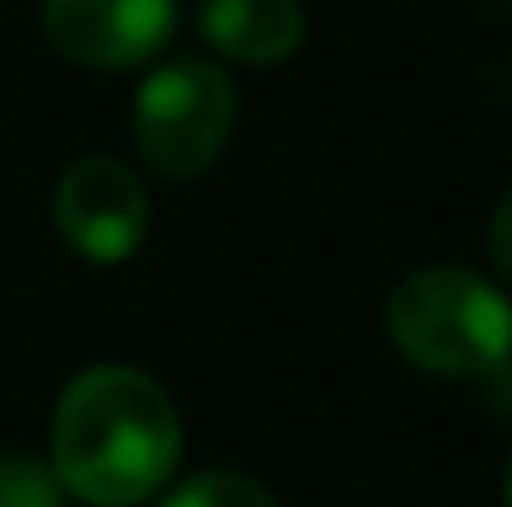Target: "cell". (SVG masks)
Returning <instances> with one entry per match:
<instances>
[{
	"mask_svg": "<svg viewBox=\"0 0 512 507\" xmlns=\"http://www.w3.org/2000/svg\"><path fill=\"white\" fill-rule=\"evenodd\" d=\"M50 443L65 493L90 507H135L170 483L179 413L150 373L100 363L60 393Z\"/></svg>",
	"mask_w": 512,
	"mask_h": 507,
	"instance_id": "1",
	"label": "cell"
},
{
	"mask_svg": "<svg viewBox=\"0 0 512 507\" xmlns=\"http://www.w3.org/2000/svg\"><path fill=\"white\" fill-rule=\"evenodd\" d=\"M383 329L413 368L443 378H488L512 358L508 294L458 264H433L398 279L383 304Z\"/></svg>",
	"mask_w": 512,
	"mask_h": 507,
	"instance_id": "2",
	"label": "cell"
},
{
	"mask_svg": "<svg viewBox=\"0 0 512 507\" xmlns=\"http://www.w3.org/2000/svg\"><path fill=\"white\" fill-rule=\"evenodd\" d=\"M239 90L209 60H174L135 95V145L150 169L194 179L214 165L234 135Z\"/></svg>",
	"mask_w": 512,
	"mask_h": 507,
	"instance_id": "3",
	"label": "cell"
},
{
	"mask_svg": "<svg viewBox=\"0 0 512 507\" xmlns=\"http://www.w3.org/2000/svg\"><path fill=\"white\" fill-rule=\"evenodd\" d=\"M55 229L90 264H120L150 229V199L120 160L90 155L55 184Z\"/></svg>",
	"mask_w": 512,
	"mask_h": 507,
	"instance_id": "4",
	"label": "cell"
},
{
	"mask_svg": "<svg viewBox=\"0 0 512 507\" xmlns=\"http://www.w3.org/2000/svg\"><path fill=\"white\" fill-rule=\"evenodd\" d=\"M174 0H45V40L90 70H130L160 55L174 35Z\"/></svg>",
	"mask_w": 512,
	"mask_h": 507,
	"instance_id": "5",
	"label": "cell"
},
{
	"mask_svg": "<svg viewBox=\"0 0 512 507\" xmlns=\"http://www.w3.org/2000/svg\"><path fill=\"white\" fill-rule=\"evenodd\" d=\"M204 40L239 65H279L304 45L299 0H204Z\"/></svg>",
	"mask_w": 512,
	"mask_h": 507,
	"instance_id": "6",
	"label": "cell"
},
{
	"mask_svg": "<svg viewBox=\"0 0 512 507\" xmlns=\"http://www.w3.org/2000/svg\"><path fill=\"white\" fill-rule=\"evenodd\" d=\"M160 507H279V498L244 473H199L179 483Z\"/></svg>",
	"mask_w": 512,
	"mask_h": 507,
	"instance_id": "7",
	"label": "cell"
},
{
	"mask_svg": "<svg viewBox=\"0 0 512 507\" xmlns=\"http://www.w3.org/2000/svg\"><path fill=\"white\" fill-rule=\"evenodd\" d=\"M60 498H65V483L50 463L30 453L0 458V507H60Z\"/></svg>",
	"mask_w": 512,
	"mask_h": 507,
	"instance_id": "8",
	"label": "cell"
},
{
	"mask_svg": "<svg viewBox=\"0 0 512 507\" xmlns=\"http://www.w3.org/2000/svg\"><path fill=\"white\" fill-rule=\"evenodd\" d=\"M488 254H493V269L498 279L512 289V189L498 199L493 209V229H488Z\"/></svg>",
	"mask_w": 512,
	"mask_h": 507,
	"instance_id": "9",
	"label": "cell"
},
{
	"mask_svg": "<svg viewBox=\"0 0 512 507\" xmlns=\"http://www.w3.org/2000/svg\"><path fill=\"white\" fill-rule=\"evenodd\" d=\"M508 507H512V463H508Z\"/></svg>",
	"mask_w": 512,
	"mask_h": 507,
	"instance_id": "10",
	"label": "cell"
}]
</instances>
